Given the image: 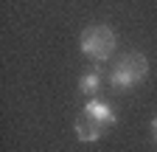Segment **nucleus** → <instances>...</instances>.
<instances>
[{"label":"nucleus","instance_id":"2","mask_svg":"<svg viewBox=\"0 0 157 152\" xmlns=\"http://www.w3.org/2000/svg\"><path fill=\"white\" fill-rule=\"evenodd\" d=\"M149 76V59L140 51H126L118 56V62L109 70V82L115 90H132Z\"/></svg>","mask_w":157,"mask_h":152},{"label":"nucleus","instance_id":"4","mask_svg":"<svg viewBox=\"0 0 157 152\" xmlns=\"http://www.w3.org/2000/svg\"><path fill=\"white\" fill-rule=\"evenodd\" d=\"M84 113H87V116H93L98 124H104L107 130H109V127L118 121V113H115V107H112V104H107V102H101V99H87Z\"/></svg>","mask_w":157,"mask_h":152},{"label":"nucleus","instance_id":"5","mask_svg":"<svg viewBox=\"0 0 157 152\" xmlns=\"http://www.w3.org/2000/svg\"><path fill=\"white\" fill-rule=\"evenodd\" d=\"M101 82H104L101 70L93 68V70H87L82 79H78V90H82L87 99H95V96H98V90H101Z\"/></svg>","mask_w":157,"mask_h":152},{"label":"nucleus","instance_id":"1","mask_svg":"<svg viewBox=\"0 0 157 152\" xmlns=\"http://www.w3.org/2000/svg\"><path fill=\"white\" fill-rule=\"evenodd\" d=\"M78 48H82V54L87 56V59L107 62V59H112V54L118 48V34L107 23H93V26H87L82 31V37H78Z\"/></svg>","mask_w":157,"mask_h":152},{"label":"nucleus","instance_id":"3","mask_svg":"<svg viewBox=\"0 0 157 152\" xmlns=\"http://www.w3.org/2000/svg\"><path fill=\"white\" fill-rule=\"evenodd\" d=\"M73 130H76V138H78V141H84V144H93V141H98V138H104V132H107V127H104V124H98L93 116H87L84 110L76 116Z\"/></svg>","mask_w":157,"mask_h":152},{"label":"nucleus","instance_id":"6","mask_svg":"<svg viewBox=\"0 0 157 152\" xmlns=\"http://www.w3.org/2000/svg\"><path fill=\"white\" fill-rule=\"evenodd\" d=\"M151 138H154V144H157V118L151 121Z\"/></svg>","mask_w":157,"mask_h":152}]
</instances>
